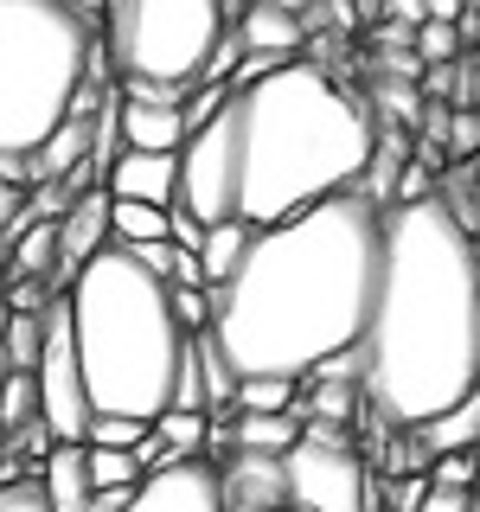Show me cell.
<instances>
[{"instance_id":"5bb4252c","label":"cell","mask_w":480,"mask_h":512,"mask_svg":"<svg viewBox=\"0 0 480 512\" xmlns=\"http://www.w3.org/2000/svg\"><path fill=\"white\" fill-rule=\"evenodd\" d=\"M116 122H122V148H141V154L186 148V116L173 103H122L116 96Z\"/></svg>"},{"instance_id":"4316f807","label":"cell","mask_w":480,"mask_h":512,"mask_svg":"<svg viewBox=\"0 0 480 512\" xmlns=\"http://www.w3.org/2000/svg\"><path fill=\"white\" fill-rule=\"evenodd\" d=\"M148 429L173 448V455H205V429H212V416H199V410H160Z\"/></svg>"},{"instance_id":"1f68e13d","label":"cell","mask_w":480,"mask_h":512,"mask_svg":"<svg viewBox=\"0 0 480 512\" xmlns=\"http://www.w3.org/2000/svg\"><path fill=\"white\" fill-rule=\"evenodd\" d=\"M429 500V474H391L384 480V506L391 512H416Z\"/></svg>"},{"instance_id":"d4e9b609","label":"cell","mask_w":480,"mask_h":512,"mask_svg":"<svg viewBox=\"0 0 480 512\" xmlns=\"http://www.w3.org/2000/svg\"><path fill=\"white\" fill-rule=\"evenodd\" d=\"M84 474H90V493H103V487H141L135 448H90L84 442Z\"/></svg>"},{"instance_id":"cb8c5ba5","label":"cell","mask_w":480,"mask_h":512,"mask_svg":"<svg viewBox=\"0 0 480 512\" xmlns=\"http://www.w3.org/2000/svg\"><path fill=\"white\" fill-rule=\"evenodd\" d=\"M0 352H7L13 372H39V352H45V314H13V308H7V333H0Z\"/></svg>"},{"instance_id":"d6986e66","label":"cell","mask_w":480,"mask_h":512,"mask_svg":"<svg viewBox=\"0 0 480 512\" xmlns=\"http://www.w3.org/2000/svg\"><path fill=\"white\" fill-rule=\"evenodd\" d=\"M250 237H256V231H250L244 218H224V224H205V244H199V269H205V288L231 282V269L244 263Z\"/></svg>"},{"instance_id":"ab89813d","label":"cell","mask_w":480,"mask_h":512,"mask_svg":"<svg viewBox=\"0 0 480 512\" xmlns=\"http://www.w3.org/2000/svg\"><path fill=\"white\" fill-rule=\"evenodd\" d=\"M384 13H397V26H423V0H378Z\"/></svg>"},{"instance_id":"5b68a950","label":"cell","mask_w":480,"mask_h":512,"mask_svg":"<svg viewBox=\"0 0 480 512\" xmlns=\"http://www.w3.org/2000/svg\"><path fill=\"white\" fill-rule=\"evenodd\" d=\"M96 20L71 0H0V160L32 154L77 109Z\"/></svg>"},{"instance_id":"30bf717a","label":"cell","mask_w":480,"mask_h":512,"mask_svg":"<svg viewBox=\"0 0 480 512\" xmlns=\"http://www.w3.org/2000/svg\"><path fill=\"white\" fill-rule=\"evenodd\" d=\"M128 512H224V487H218V468L205 455H186L173 468L148 474L135 487Z\"/></svg>"},{"instance_id":"484cf974","label":"cell","mask_w":480,"mask_h":512,"mask_svg":"<svg viewBox=\"0 0 480 512\" xmlns=\"http://www.w3.org/2000/svg\"><path fill=\"white\" fill-rule=\"evenodd\" d=\"M32 416H39V378H32V372H13L7 384H0V442L20 436Z\"/></svg>"},{"instance_id":"ba28073f","label":"cell","mask_w":480,"mask_h":512,"mask_svg":"<svg viewBox=\"0 0 480 512\" xmlns=\"http://www.w3.org/2000/svg\"><path fill=\"white\" fill-rule=\"evenodd\" d=\"M173 205L192 212L199 224L237 218V122H231V103H224L205 128H192V135H186Z\"/></svg>"},{"instance_id":"8fae6325","label":"cell","mask_w":480,"mask_h":512,"mask_svg":"<svg viewBox=\"0 0 480 512\" xmlns=\"http://www.w3.org/2000/svg\"><path fill=\"white\" fill-rule=\"evenodd\" d=\"M96 250H109V192L103 186L77 192V199L64 205V218H58V282L71 288V276Z\"/></svg>"},{"instance_id":"603a6c76","label":"cell","mask_w":480,"mask_h":512,"mask_svg":"<svg viewBox=\"0 0 480 512\" xmlns=\"http://www.w3.org/2000/svg\"><path fill=\"white\" fill-rule=\"evenodd\" d=\"M295 397H301V378H276V372H250V378H237V416H282V410H295Z\"/></svg>"},{"instance_id":"4dcf8cb0","label":"cell","mask_w":480,"mask_h":512,"mask_svg":"<svg viewBox=\"0 0 480 512\" xmlns=\"http://www.w3.org/2000/svg\"><path fill=\"white\" fill-rule=\"evenodd\" d=\"M173 320L186 333H205L212 327V288H173Z\"/></svg>"},{"instance_id":"3957f363","label":"cell","mask_w":480,"mask_h":512,"mask_svg":"<svg viewBox=\"0 0 480 512\" xmlns=\"http://www.w3.org/2000/svg\"><path fill=\"white\" fill-rule=\"evenodd\" d=\"M237 122V218L269 231L301 218L320 199L359 192L378 154V122L352 90H340L320 64L288 58L231 96Z\"/></svg>"},{"instance_id":"74e56055","label":"cell","mask_w":480,"mask_h":512,"mask_svg":"<svg viewBox=\"0 0 480 512\" xmlns=\"http://www.w3.org/2000/svg\"><path fill=\"white\" fill-rule=\"evenodd\" d=\"M128 500H135V487H103L90 493V512H128Z\"/></svg>"},{"instance_id":"e0dca14e","label":"cell","mask_w":480,"mask_h":512,"mask_svg":"<svg viewBox=\"0 0 480 512\" xmlns=\"http://www.w3.org/2000/svg\"><path fill=\"white\" fill-rule=\"evenodd\" d=\"M237 39H244V52H263V58H295L301 52V20L276 0H250L244 13H237Z\"/></svg>"},{"instance_id":"ffe728a7","label":"cell","mask_w":480,"mask_h":512,"mask_svg":"<svg viewBox=\"0 0 480 512\" xmlns=\"http://www.w3.org/2000/svg\"><path fill=\"white\" fill-rule=\"evenodd\" d=\"M192 359H199V391H205V416H224L237 404V372H231V359L218 352L212 340V327L205 333H192Z\"/></svg>"},{"instance_id":"f35d334b","label":"cell","mask_w":480,"mask_h":512,"mask_svg":"<svg viewBox=\"0 0 480 512\" xmlns=\"http://www.w3.org/2000/svg\"><path fill=\"white\" fill-rule=\"evenodd\" d=\"M461 13H468V0H423V20H442V26H455Z\"/></svg>"},{"instance_id":"f1b7e54d","label":"cell","mask_w":480,"mask_h":512,"mask_svg":"<svg viewBox=\"0 0 480 512\" xmlns=\"http://www.w3.org/2000/svg\"><path fill=\"white\" fill-rule=\"evenodd\" d=\"M148 436V423H135V416H90V448H135Z\"/></svg>"},{"instance_id":"44dd1931","label":"cell","mask_w":480,"mask_h":512,"mask_svg":"<svg viewBox=\"0 0 480 512\" xmlns=\"http://www.w3.org/2000/svg\"><path fill=\"white\" fill-rule=\"evenodd\" d=\"M109 244H116V250H135V244H167V205L109 199Z\"/></svg>"},{"instance_id":"7c38bea8","label":"cell","mask_w":480,"mask_h":512,"mask_svg":"<svg viewBox=\"0 0 480 512\" xmlns=\"http://www.w3.org/2000/svg\"><path fill=\"white\" fill-rule=\"evenodd\" d=\"M173 186H180V154H141L122 148L103 173L109 199H135V205H173Z\"/></svg>"},{"instance_id":"52a82bcc","label":"cell","mask_w":480,"mask_h":512,"mask_svg":"<svg viewBox=\"0 0 480 512\" xmlns=\"http://www.w3.org/2000/svg\"><path fill=\"white\" fill-rule=\"evenodd\" d=\"M282 512H378V480L346 429L301 423V442L282 455Z\"/></svg>"},{"instance_id":"8d00e7d4","label":"cell","mask_w":480,"mask_h":512,"mask_svg":"<svg viewBox=\"0 0 480 512\" xmlns=\"http://www.w3.org/2000/svg\"><path fill=\"white\" fill-rule=\"evenodd\" d=\"M416 512H474V493H442V487H429V500L416 506Z\"/></svg>"},{"instance_id":"60d3db41","label":"cell","mask_w":480,"mask_h":512,"mask_svg":"<svg viewBox=\"0 0 480 512\" xmlns=\"http://www.w3.org/2000/svg\"><path fill=\"white\" fill-rule=\"evenodd\" d=\"M71 7H77V13H90V20H96V7H103V0H71Z\"/></svg>"},{"instance_id":"ac0fdd59","label":"cell","mask_w":480,"mask_h":512,"mask_svg":"<svg viewBox=\"0 0 480 512\" xmlns=\"http://www.w3.org/2000/svg\"><path fill=\"white\" fill-rule=\"evenodd\" d=\"M410 436H416V448H423V461H436V455H468V448H480V391L468 397V404L429 416V423L410 429Z\"/></svg>"},{"instance_id":"277c9868","label":"cell","mask_w":480,"mask_h":512,"mask_svg":"<svg viewBox=\"0 0 480 512\" xmlns=\"http://www.w3.org/2000/svg\"><path fill=\"white\" fill-rule=\"evenodd\" d=\"M71 308V346L84 365L90 416H135L154 423L173 404L186 340L192 333L173 320V288L148 276L128 250H96L64 288Z\"/></svg>"},{"instance_id":"83f0119b","label":"cell","mask_w":480,"mask_h":512,"mask_svg":"<svg viewBox=\"0 0 480 512\" xmlns=\"http://www.w3.org/2000/svg\"><path fill=\"white\" fill-rule=\"evenodd\" d=\"M423 474H429V487H442V493H474V487H480V461H474V448H468V455H436Z\"/></svg>"},{"instance_id":"f546056e","label":"cell","mask_w":480,"mask_h":512,"mask_svg":"<svg viewBox=\"0 0 480 512\" xmlns=\"http://www.w3.org/2000/svg\"><path fill=\"white\" fill-rule=\"evenodd\" d=\"M455 52H461L455 26H442V20H423V26H416V58H423V64H448Z\"/></svg>"},{"instance_id":"8992f818","label":"cell","mask_w":480,"mask_h":512,"mask_svg":"<svg viewBox=\"0 0 480 512\" xmlns=\"http://www.w3.org/2000/svg\"><path fill=\"white\" fill-rule=\"evenodd\" d=\"M224 26H231L224 0H103L96 45L122 84L192 90Z\"/></svg>"},{"instance_id":"6da1fadb","label":"cell","mask_w":480,"mask_h":512,"mask_svg":"<svg viewBox=\"0 0 480 512\" xmlns=\"http://www.w3.org/2000/svg\"><path fill=\"white\" fill-rule=\"evenodd\" d=\"M384 263V205L365 192L320 199L250 237L231 282L212 288V340L237 378H308L359 352Z\"/></svg>"},{"instance_id":"9c48e42d","label":"cell","mask_w":480,"mask_h":512,"mask_svg":"<svg viewBox=\"0 0 480 512\" xmlns=\"http://www.w3.org/2000/svg\"><path fill=\"white\" fill-rule=\"evenodd\" d=\"M39 416L52 429V442H84L90 436V397H84V365L71 346V308L64 295L45 308V352H39Z\"/></svg>"},{"instance_id":"836d02e7","label":"cell","mask_w":480,"mask_h":512,"mask_svg":"<svg viewBox=\"0 0 480 512\" xmlns=\"http://www.w3.org/2000/svg\"><path fill=\"white\" fill-rule=\"evenodd\" d=\"M448 141H455V154L480 148V116H474V109H448Z\"/></svg>"},{"instance_id":"9a60e30c","label":"cell","mask_w":480,"mask_h":512,"mask_svg":"<svg viewBox=\"0 0 480 512\" xmlns=\"http://www.w3.org/2000/svg\"><path fill=\"white\" fill-rule=\"evenodd\" d=\"M0 256H7V282H39V288H52V295H64V282H58V218L26 224Z\"/></svg>"},{"instance_id":"d6a6232c","label":"cell","mask_w":480,"mask_h":512,"mask_svg":"<svg viewBox=\"0 0 480 512\" xmlns=\"http://www.w3.org/2000/svg\"><path fill=\"white\" fill-rule=\"evenodd\" d=\"M0 512H52L39 493V480L20 474V480H0Z\"/></svg>"},{"instance_id":"4fadbf2b","label":"cell","mask_w":480,"mask_h":512,"mask_svg":"<svg viewBox=\"0 0 480 512\" xmlns=\"http://www.w3.org/2000/svg\"><path fill=\"white\" fill-rule=\"evenodd\" d=\"M224 512H282V455H250L237 448L231 461H218Z\"/></svg>"},{"instance_id":"7a4b0ae2","label":"cell","mask_w":480,"mask_h":512,"mask_svg":"<svg viewBox=\"0 0 480 512\" xmlns=\"http://www.w3.org/2000/svg\"><path fill=\"white\" fill-rule=\"evenodd\" d=\"M359 384L391 429H423L480 391V244L442 192L384 212Z\"/></svg>"},{"instance_id":"e575fe53","label":"cell","mask_w":480,"mask_h":512,"mask_svg":"<svg viewBox=\"0 0 480 512\" xmlns=\"http://www.w3.org/2000/svg\"><path fill=\"white\" fill-rule=\"evenodd\" d=\"M372 103H378V109H397V116H416V90L404 84V77H397V84H391V77H378Z\"/></svg>"},{"instance_id":"2e32d148","label":"cell","mask_w":480,"mask_h":512,"mask_svg":"<svg viewBox=\"0 0 480 512\" xmlns=\"http://www.w3.org/2000/svg\"><path fill=\"white\" fill-rule=\"evenodd\" d=\"M39 493L52 512H90V474H84V442H52V455L39 461Z\"/></svg>"},{"instance_id":"7402d4cb","label":"cell","mask_w":480,"mask_h":512,"mask_svg":"<svg viewBox=\"0 0 480 512\" xmlns=\"http://www.w3.org/2000/svg\"><path fill=\"white\" fill-rule=\"evenodd\" d=\"M231 436L237 448H250V455H288V448L301 442V416L282 410V416H237L231 410Z\"/></svg>"},{"instance_id":"d590c367","label":"cell","mask_w":480,"mask_h":512,"mask_svg":"<svg viewBox=\"0 0 480 512\" xmlns=\"http://www.w3.org/2000/svg\"><path fill=\"white\" fill-rule=\"evenodd\" d=\"M128 256H135V263L148 269V276H160V282L173 276V244H135V250H128Z\"/></svg>"}]
</instances>
